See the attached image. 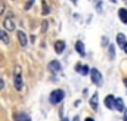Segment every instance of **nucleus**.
Listing matches in <instances>:
<instances>
[{
    "mask_svg": "<svg viewBox=\"0 0 127 121\" xmlns=\"http://www.w3.org/2000/svg\"><path fill=\"white\" fill-rule=\"evenodd\" d=\"M84 121H95V118H92V117H87Z\"/></svg>",
    "mask_w": 127,
    "mask_h": 121,
    "instance_id": "25",
    "label": "nucleus"
},
{
    "mask_svg": "<svg viewBox=\"0 0 127 121\" xmlns=\"http://www.w3.org/2000/svg\"><path fill=\"white\" fill-rule=\"evenodd\" d=\"M89 105H90V108H92L93 111H97V108H99V94H97V91H95L93 96L90 97Z\"/></svg>",
    "mask_w": 127,
    "mask_h": 121,
    "instance_id": "6",
    "label": "nucleus"
},
{
    "mask_svg": "<svg viewBox=\"0 0 127 121\" xmlns=\"http://www.w3.org/2000/svg\"><path fill=\"white\" fill-rule=\"evenodd\" d=\"M123 114H124V118H127V106H126V109H124V112H123Z\"/></svg>",
    "mask_w": 127,
    "mask_h": 121,
    "instance_id": "28",
    "label": "nucleus"
},
{
    "mask_svg": "<svg viewBox=\"0 0 127 121\" xmlns=\"http://www.w3.org/2000/svg\"><path fill=\"white\" fill-rule=\"evenodd\" d=\"M124 83H126V87H127V78H126V80H124Z\"/></svg>",
    "mask_w": 127,
    "mask_h": 121,
    "instance_id": "30",
    "label": "nucleus"
},
{
    "mask_svg": "<svg viewBox=\"0 0 127 121\" xmlns=\"http://www.w3.org/2000/svg\"><path fill=\"white\" fill-rule=\"evenodd\" d=\"M114 109H117L118 112H124L126 105H124V100H123L121 97H115V102H114Z\"/></svg>",
    "mask_w": 127,
    "mask_h": 121,
    "instance_id": "8",
    "label": "nucleus"
},
{
    "mask_svg": "<svg viewBox=\"0 0 127 121\" xmlns=\"http://www.w3.org/2000/svg\"><path fill=\"white\" fill-rule=\"evenodd\" d=\"M32 4H34V0H31V1H28V3H25V6H24V9H25V10H28V9L31 7Z\"/></svg>",
    "mask_w": 127,
    "mask_h": 121,
    "instance_id": "22",
    "label": "nucleus"
},
{
    "mask_svg": "<svg viewBox=\"0 0 127 121\" xmlns=\"http://www.w3.org/2000/svg\"><path fill=\"white\" fill-rule=\"evenodd\" d=\"M108 56H109V59H111V60L115 58V47H114L112 44H109V46H108Z\"/></svg>",
    "mask_w": 127,
    "mask_h": 121,
    "instance_id": "17",
    "label": "nucleus"
},
{
    "mask_svg": "<svg viewBox=\"0 0 127 121\" xmlns=\"http://www.w3.org/2000/svg\"><path fill=\"white\" fill-rule=\"evenodd\" d=\"M75 50H77V53L80 55V56H86V49H84V43L83 41H77L75 43Z\"/></svg>",
    "mask_w": 127,
    "mask_h": 121,
    "instance_id": "12",
    "label": "nucleus"
},
{
    "mask_svg": "<svg viewBox=\"0 0 127 121\" xmlns=\"http://www.w3.org/2000/svg\"><path fill=\"white\" fill-rule=\"evenodd\" d=\"M3 87H4V80H3V78H0V91L3 90Z\"/></svg>",
    "mask_w": 127,
    "mask_h": 121,
    "instance_id": "23",
    "label": "nucleus"
},
{
    "mask_svg": "<svg viewBox=\"0 0 127 121\" xmlns=\"http://www.w3.org/2000/svg\"><path fill=\"white\" fill-rule=\"evenodd\" d=\"M47 24H49L47 21H44V22H41V32H44V31L47 30V27H49Z\"/></svg>",
    "mask_w": 127,
    "mask_h": 121,
    "instance_id": "21",
    "label": "nucleus"
},
{
    "mask_svg": "<svg viewBox=\"0 0 127 121\" xmlns=\"http://www.w3.org/2000/svg\"><path fill=\"white\" fill-rule=\"evenodd\" d=\"M118 18H120V21H121L123 24H126L127 25V9L126 7L118 9Z\"/></svg>",
    "mask_w": 127,
    "mask_h": 121,
    "instance_id": "14",
    "label": "nucleus"
},
{
    "mask_svg": "<svg viewBox=\"0 0 127 121\" xmlns=\"http://www.w3.org/2000/svg\"><path fill=\"white\" fill-rule=\"evenodd\" d=\"M61 121H69V118H68V117H62V118H61Z\"/></svg>",
    "mask_w": 127,
    "mask_h": 121,
    "instance_id": "27",
    "label": "nucleus"
},
{
    "mask_svg": "<svg viewBox=\"0 0 127 121\" xmlns=\"http://www.w3.org/2000/svg\"><path fill=\"white\" fill-rule=\"evenodd\" d=\"M15 121H31V117L27 112H16L15 114Z\"/></svg>",
    "mask_w": 127,
    "mask_h": 121,
    "instance_id": "11",
    "label": "nucleus"
},
{
    "mask_svg": "<svg viewBox=\"0 0 127 121\" xmlns=\"http://www.w3.org/2000/svg\"><path fill=\"white\" fill-rule=\"evenodd\" d=\"M3 27L6 28V31H15L16 30V25H15V22H13L12 18H4V21H3Z\"/></svg>",
    "mask_w": 127,
    "mask_h": 121,
    "instance_id": "7",
    "label": "nucleus"
},
{
    "mask_svg": "<svg viewBox=\"0 0 127 121\" xmlns=\"http://www.w3.org/2000/svg\"><path fill=\"white\" fill-rule=\"evenodd\" d=\"M123 50H124V52H126V53H127V41H126V44L123 46Z\"/></svg>",
    "mask_w": 127,
    "mask_h": 121,
    "instance_id": "26",
    "label": "nucleus"
},
{
    "mask_svg": "<svg viewBox=\"0 0 127 121\" xmlns=\"http://www.w3.org/2000/svg\"><path fill=\"white\" fill-rule=\"evenodd\" d=\"M114 102H115V96H114V94H108V96L105 97V100H103L106 109H114Z\"/></svg>",
    "mask_w": 127,
    "mask_h": 121,
    "instance_id": "9",
    "label": "nucleus"
},
{
    "mask_svg": "<svg viewBox=\"0 0 127 121\" xmlns=\"http://www.w3.org/2000/svg\"><path fill=\"white\" fill-rule=\"evenodd\" d=\"M0 40L4 43V44H9L10 43V38H9V35H7V32H4V31L0 28Z\"/></svg>",
    "mask_w": 127,
    "mask_h": 121,
    "instance_id": "16",
    "label": "nucleus"
},
{
    "mask_svg": "<svg viewBox=\"0 0 127 121\" xmlns=\"http://www.w3.org/2000/svg\"><path fill=\"white\" fill-rule=\"evenodd\" d=\"M102 46H103V47H108V46H109V40H108V37H102Z\"/></svg>",
    "mask_w": 127,
    "mask_h": 121,
    "instance_id": "19",
    "label": "nucleus"
},
{
    "mask_svg": "<svg viewBox=\"0 0 127 121\" xmlns=\"http://www.w3.org/2000/svg\"><path fill=\"white\" fill-rule=\"evenodd\" d=\"M126 3H127V1H126Z\"/></svg>",
    "mask_w": 127,
    "mask_h": 121,
    "instance_id": "32",
    "label": "nucleus"
},
{
    "mask_svg": "<svg viewBox=\"0 0 127 121\" xmlns=\"http://www.w3.org/2000/svg\"><path fill=\"white\" fill-rule=\"evenodd\" d=\"M16 37H18V41H19V44H21L22 47H25V46L28 44V37H27V34H25L24 31L18 30L16 31Z\"/></svg>",
    "mask_w": 127,
    "mask_h": 121,
    "instance_id": "5",
    "label": "nucleus"
},
{
    "mask_svg": "<svg viewBox=\"0 0 127 121\" xmlns=\"http://www.w3.org/2000/svg\"><path fill=\"white\" fill-rule=\"evenodd\" d=\"M72 121H80V117H74V120Z\"/></svg>",
    "mask_w": 127,
    "mask_h": 121,
    "instance_id": "29",
    "label": "nucleus"
},
{
    "mask_svg": "<svg viewBox=\"0 0 127 121\" xmlns=\"http://www.w3.org/2000/svg\"><path fill=\"white\" fill-rule=\"evenodd\" d=\"M41 6H43V12H41V13H43V15H47V13H49V6L46 4V1H43Z\"/></svg>",
    "mask_w": 127,
    "mask_h": 121,
    "instance_id": "18",
    "label": "nucleus"
},
{
    "mask_svg": "<svg viewBox=\"0 0 127 121\" xmlns=\"http://www.w3.org/2000/svg\"><path fill=\"white\" fill-rule=\"evenodd\" d=\"M115 40H117V44H118V46H120V47H121V49H123V46H124V44H126V35H124V34H123V32H120V34H117V37H115Z\"/></svg>",
    "mask_w": 127,
    "mask_h": 121,
    "instance_id": "15",
    "label": "nucleus"
},
{
    "mask_svg": "<svg viewBox=\"0 0 127 121\" xmlns=\"http://www.w3.org/2000/svg\"><path fill=\"white\" fill-rule=\"evenodd\" d=\"M64 97H65V90H62V89H55V90H52V93L49 94V102L52 105H58V103H61L64 100Z\"/></svg>",
    "mask_w": 127,
    "mask_h": 121,
    "instance_id": "1",
    "label": "nucleus"
},
{
    "mask_svg": "<svg viewBox=\"0 0 127 121\" xmlns=\"http://www.w3.org/2000/svg\"><path fill=\"white\" fill-rule=\"evenodd\" d=\"M64 50H65V41L64 40H58L55 43V52L58 55H61V53H64Z\"/></svg>",
    "mask_w": 127,
    "mask_h": 121,
    "instance_id": "13",
    "label": "nucleus"
},
{
    "mask_svg": "<svg viewBox=\"0 0 127 121\" xmlns=\"http://www.w3.org/2000/svg\"><path fill=\"white\" fill-rule=\"evenodd\" d=\"M75 69H77V72L81 74V75H89V72H90V68H89L87 65H81V63H77Z\"/></svg>",
    "mask_w": 127,
    "mask_h": 121,
    "instance_id": "10",
    "label": "nucleus"
},
{
    "mask_svg": "<svg viewBox=\"0 0 127 121\" xmlns=\"http://www.w3.org/2000/svg\"><path fill=\"white\" fill-rule=\"evenodd\" d=\"M13 86H15V89L18 91L22 90V87H24L22 77H21V68L19 66H15V71H13Z\"/></svg>",
    "mask_w": 127,
    "mask_h": 121,
    "instance_id": "2",
    "label": "nucleus"
},
{
    "mask_svg": "<svg viewBox=\"0 0 127 121\" xmlns=\"http://www.w3.org/2000/svg\"><path fill=\"white\" fill-rule=\"evenodd\" d=\"M123 121H127V118H124V120H123Z\"/></svg>",
    "mask_w": 127,
    "mask_h": 121,
    "instance_id": "31",
    "label": "nucleus"
},
{
    "mask_svg": "<svg viewBox=\"0 0 127 121\" xmlns=\"http://www.w3.org/2000/svg\"><path fill=\"white\" fill-rule=\"evenodd\" d=\"M4 10H6V4H4L3 1H0V15H3Z\"/></svg>",
    "mask_w": 127,
    "mask_h": 121,
    "instance_id": "20",
    "label": "nucleus"
},
{
    "mask_svg": "<svg viewBox=\"0 0 127 121\" xmlns=\"http://www.w3.org/2000/svg\"><path fill=\"white\" fill-rule=\"evenodd\" d=\"M89 75H90V78H92V83H93V84H96V86H102L103 77H102V74H100V71H99L97 68H92V69H90V72H89Z\"/></svg>",
    "mask_w": 127,
    "mask_h": 121,
    "instance_id": "3",
    "label": "nucleus"
},
{
    "mask_svg": "<svg viewBox=\"0 0 127 121\" xmlns=\"http://www.w3.org/2000/svg\"><path fill=\"white\" fill-rule=\"evenodd\" d=\"M47 69H49L50 72L56 74V72H61V71H62V65H61L59 60H50V62L47 63Z\"/></svg>",
    "mask_w": 127,
    "mask_h": 121,
    "instance_id": "4",
    "label": "nucleus"
},
{
    "mask_svg": "<svg viewBox=\"0 0 127 121\" xmlns=\"http://www.w3.org/2000/svg\"><path fill=\"white\" fill-rule=\"evenodd\" d=\"M100 6H102V3H100V1H99V3H96V7H97V10H99V12H100Z\"/></svg>",
    "mask_w": 127,
    "mask_h": 121,
    "instance_id": "24",
    "label": "nucleus"
}]
</instances>
